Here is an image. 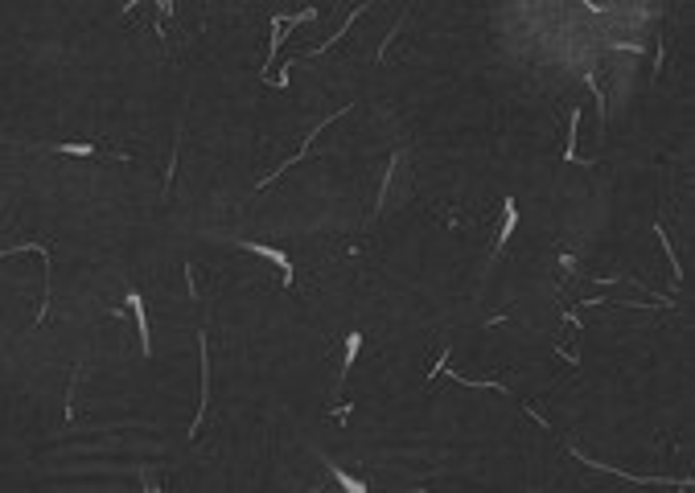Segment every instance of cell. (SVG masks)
Segmentation results:
<instances>
[{
    "mask_svg": "<svg viewBox=\"0 0 695 493\" xmlns=\"http://www.w3.org/2000/svg\"><path fill=\"white\" fill-rule=\"evenodd\" d=\"M49 152H58V156H95L99 144H91V140H78V144H49Z\"/></svg>",
    "mask_w": 695,
    "mask_h": 493,
    "instance_id": "8992f818",
    "label": "cell"
},
{
    "mask_svg": "<svg viewBox=\"0 0 695 493\" xmlns=\"http://www.w3.org/2000/svg\"><path fill=\"white\" fill-rule=\"evenodd\" d=\"M198 362H202V395H198V416H193L189 440H198V428H202V416H206V395H210V346H206L202 329H198Z\"/></svg>",
    "mask_w": 695,
    "mask_h": 493,
    "instance_id": "6da1fadb",
    "label": "cell"
},
{
    "mask_svg": "<svg viewBox=\"0 0 695 493\" xmlns=\"http://www.w3.org/2000/svg\"><path fill=\"white\" fill-rule=\"evenodd\" d=\"M128 304H132V313H136V329H140V354L148 358V354H152V341H148V313H144V300H140V292H136V288H128Z\"/></svg>",
    "mask_w": 695,
    "mask_h": 493,
    "instance_id": "3957f363",
    "label": "cell"
},
{
    "mask_svg": "<svg viewBox=\"0 0 695 493\" xmlns=\"http://www.w3.org/2000/svg\"><path fill=\"white\" fill-rule=\"evenodd\" d=\"M358 350H362V329H354V333L346 337V358H342V383L350 378V370H354V362H358Z\"/></svg>",
    "mask_w": 695,
    "mask_h": 493,
    "instance_id": "5b68a950",
    "label": "cell"
},
{
    "mask_svg": "<svg viewBox=\"0 0 695 493\" xmlns=\"http://www.w3.org/2000/svg\"><path fill=\"white\" fill-rule=\"evenodd\" d=\"M243 247H247V251H255V255H263V259H272V263L280 267V280H284V288H292L296 272H292V263H288V255H284L280 247H263V243H251V239H243Z\"/></svg>",
    "mask_w": 695,
    "mask_h": 493,
    "instance_id": "7a4b0ae2",
    "label": "cell"
},
{
    "mask_svg": "<svg viewBox=\"0 0 695 493\" xmlns=\"http://www.w3.org/2000/svg\"><path fill=\"white\" fill-rule=\"evenodd\" d=\"M445 370H449V346H445V350H440V358H436V366H432V370H428V378H440V374H445Z\"/></svg>",
    "mask_w": 695,
    "mask_h": 493,
    "instance_id": "8fae6325",
    "label": "cell"
},
{
    "mask_svg": "<svg viewBox=\"0 0 695 493\" xmlns=\"http://www.w3.org/2000/svg\"><path fill=\"white\" fill-rule=\"evenodd\" d=\"M140 481H144V493H161L156 485H152V481H148V473H140Z\"/></svg>",
    "mask_w": 695,
    "mask_h": 493,
    "instance_id": "7c38bea8",
    "label": "cell"
},
{
    "mask_svg": "<svg viewBox=\"0 0 695 493\" xmlns=\"http://www.w3.org/2000/svg\"><path fill=\"white\" fill-rule=\"evenodd\" d=\"M576 128H580V111H572V119H568V148H564V165H576Z\"/></svg>",
    "mask_w": 695,
    "mask_h": 493,
    "instance_id": "9c48e42d",
    "label": "cell"
},
{
    "mask_svg": "<svg viewBox=\"0 0 695 493\" xmlns=\"http://www.w3.org/2000/svg\"><path fill=\"white\" fill-rule=\"evenodd\" d=\"M329 477H333L346 493H366V485H362L358 477H350V473H346V469H338V465H329Z\"/></svg>",
    "mask_w": 695,
    "mask_h": 493,
    "instance_id": "ba28073f",
    "label": "cell"
},
{
    "mask_svg": "<svg viewBox=\"0 0 695 493\" xmlns=\"http://www.w3.org/2000/svg\"><path fill=\"white\" fill-rule=\"evenodd\" d=\"M78 378H82V366L74 370V378H70V387H66V424H74V391H78Z\"/></svg>",
    "mask_w": 695,
    "mask_h": 493,
    "instance_id": "30bf717a",
    "label": "cell"
},
{
    "mask_svg": "<svg viewBox=\"0 0 695 493\" xmlns=\"http://www.w3.org/2000/svg\"><path fill=\"white\" fill-rule=\"evenodd\" d=\"M655 235H659V243H663V251H667V263H671V272H675V280H683V263H679V255H675V247H671V239H667V230H663V222H655Z\"/></svg>",
    "mask_w": 695,
    "mask_h": 493,
    "instance_id": "52a82bcc",
    "label": "cell"
},
{
    "mask_svg": "<svg viewBox=\"0 0 695 493\" xmlns=\"http://www.w3.org/2000/svg\"><path fill=\"white\" fill-rule=\"evenodd\" d=\"M515 226H519V206H515V197H506V202H502V230H498V251L510 243Z\"/></svg>",
    "mask_w": 695,
    "mask_h": 493,
    "instance_id": "277c9868",
    "label": "cell"
}]
</instances>
